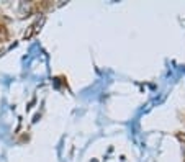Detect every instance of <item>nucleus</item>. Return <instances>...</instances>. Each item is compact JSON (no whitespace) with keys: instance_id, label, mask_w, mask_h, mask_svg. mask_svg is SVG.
<instances>
[{"instance_id":"obj_2","label":"nucleus","mask_w":185,"mask_h":162,"mask_svg":"<svg viewBox=\"0 0 185 162\" xmlns=\"http://www.w3.org/2000/svg\"><path fill=\"white\" fill-rule=\"evenodd\" d=\"M0 33H2V26H0Z\"/></svg>"},{"instance_id":"obj_1","label":"nucleus","mask_w":185,"mask_h":162,"mask_svg":"<svg viewBox=\"0 0 185 162\" xmlns=\"http://www.w3.org/2000/svg\"><path fill=\"white\" fill-rule=\"evenodd\" d=\"M177 138H178L180 141H183V142H185V134H182V133H178V134H177Z\"/></svg>"}]
</instances>
